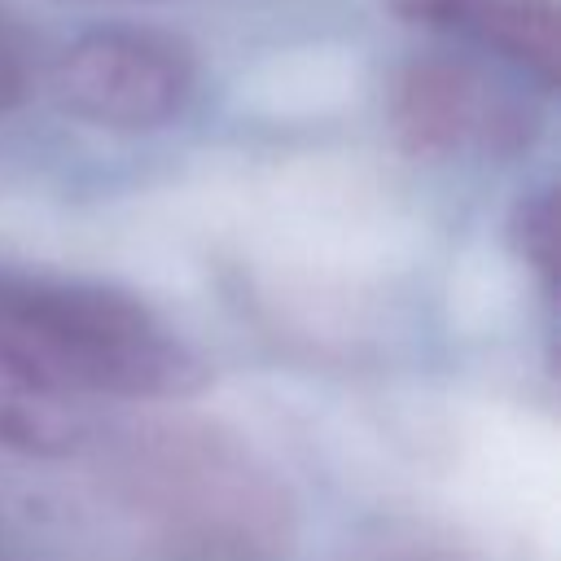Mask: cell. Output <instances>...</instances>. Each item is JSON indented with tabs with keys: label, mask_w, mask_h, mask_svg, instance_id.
<instances>
[{
	"label": "cell",
	"mask_w": 561,
	"mask_h": 561,
	"mask_svg": "<svg viewBox=\"0 0 561 561\" xmlns=\"http://www.w3.org/2000/svg\"><path fill=\"white\" fill-rule=\"evenodd\" d=\"M105 491L153 561H276L294 539L285 482L206 421L131 430L110 451Z\"/></svg>",
	"instance_id": "1"
},
{
	"label": "cell",
	"mask_w": 561,
	"mask_h": 561,
	"mask_svg": "<svg viewBox=\"0 0 561 561\" xmlns=\"http://www.w3.org/2000/svg\"><path fill=\"white\" fill-rule=\"evenodd\" d=\"M0 351L61 394L188 399L210 373L131 294L0 267Z\"/></svg>",
	"instance_id": "2"
},
{
	"label": "cell",
	"mask_w": 561,
	"mask_h": 561,
	"mask_svg": "<svg viewBox=\"0 0 561 561\" xmlns=\"http://www.w3.org/2000/svg\"><path fill=\"white\" fill-rule=\"evenodd\" d=\"M386 118L416 158H513L539 136V105L526 92L451 53L403 61Z\"/></svg>",
	"instance_id": "3"
},
{
	"label": "cell",
	"mask_w": 561,
	"mask_h": 561,
	"mask_svg": "<svg viewBox=\"0 0 561 561\" xmlns=\"http://www.w3.org/2000/svg\"><path fill=\"white\" fill-rule=\"evenodd\" d=\"M197 83L184 39L149 26H101L79 35L48 75L57 105L92 127L149 131L171 123Z\"/></svg>",
	"instance_id": "4"
},
{
	"label": "cell",
	"mask_w": 561,
	"mask_h": 561,
	"mask_svg": "<svg viewBox=\"0 0 561 561\" xmlns=\"http://www.w3.org/2000/svg\"><path fill=\"white\" fill-rule=\"evenodd\" d=\"M403 22L456 35L482 53L530 75L539 88H557V0H386Z\"/></svg>",
	"instance_id": "5"
},
{
	"label": "cell",
	"mask_w": 561,
	"mask_h": 561,
	"mask_svg": "<svg viewBox=\"0 0 561 561\" xmlns=\"http://www.w3.org/2000/svg\"><path fill=\"white\" fill-rule=\"evenodd\" d=\"M83 434V408L0 351V447L22 456H66Z\"/></svg>",
	"instance_id": "6"
},
{
	"label": "cell",
	"mask_w": 561,
	"mask_h": 561,
	"mask_svg": "<svg viewBox=\"0 0 561 561\" xmlns=\"http://www.w3.org/2000/svg\"><path fill=\"white\" fill-rule=\"evenodd\" d=\"M513 241L517 254L552 285L557 276V215H552V193H535L517 206L513 215Z\"/></svg>",
	"instance_id": "7"
},
{
	"label": "cell",
	"mask_w": 561,
	"mask_h": 561,
	"mask_svg": "<svg viewBox=\"0 0 561 561\" xmlns=\"http://www.w3.org/2000/svg\"><path fill=\"white\" fill-rule=\"evenodd\" d=\"M26 96V48L13 22L0 13V114Z\"/></svg>",
	"instance_id": "8"
}]
</instances>
